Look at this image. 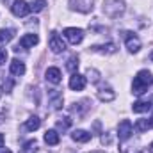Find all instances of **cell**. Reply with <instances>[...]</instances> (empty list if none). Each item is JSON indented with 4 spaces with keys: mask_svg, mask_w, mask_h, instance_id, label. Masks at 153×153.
<instances>
[{
    "mask_svg": "<svg viewBox=\"0 0 153 153\" xmlns=\"http://www.w3.org/2000/svg\"><path fill=\"white\" fill-rule=\"evenodd\" d=\"M48 100H50V105H52L53 111L62 109V102H64V98H62V93H59L57 89H52V91L48 93Z\"/></svg>",
    "mask_w": 153,
    "mask_h": 153,
    "instance_id": "obj_8",
    "label": "cell"
},
{
    "mask_svg": "<svg viewBox=\"0 0 153 153\" xmlns=\"http://www.w3.org/2000/svg\"><path fill=\"white\" fill-rule=\"evenodd\" d=\"M89 100H84V102H80V103H73L71 107H70V111L71 112H75V114H78V116H84V112L89 109Z\"/></svg>",
    "mask_w": 153,
    "mask_h": 153,
    "instance_id": "obj_19",
    "label": "cell"
},
{
    "mask_svg": "<svg viewBox=\"0 0 153 153\" xmlns=\"http://www.w3.org/2000/svg\"><path fill=\"white\" fill-rule=\"evenodd\" d=\"M5 61H7V52L4 48H0V66L5 64Z\"/></svg>",
    "mask_w": 153,
    "mask_h": 153,
    "instance_id": "obj_29",
    "label": "cell"
},
{
    "mask_svg": "<svg viewBox=\"0 0 153 153\" xmlns=\"http://www.w3.org/2000/svg\"><path fill=\"white\" fill-rule=\"evenodd\" d=\"M45 143L50 144V146H57V144L61 143L59 132H57V130H46V134H45Z\"/></svg>",
    "mask_w": 153,
    "mask_h": 153,
    "instance_id": "obj_15",
    "label": "cell"
},
{
    "mask_svg": "<svg viewBox=\"0 0 153 153\" xmlns=\"http://www.w3.org/2000/svg\"><path fill=\"white\" fill-rule=\"evenodd\" d=\"M66 70H68L70 73H76V70H78V57H76V55H71V57L68 59Z\"/></svg>",
    "mask_w": 153,
    "mask_h": 153,
    "instance_id": "obj_23",
    "label": "cell"
},
{
    "mask_svg": "<svg viewBox=\"0 0 153 153\" xmlns=\"http://www.w3.org/2000/svg\"><path fill=\"white\" fill-rule=\"evenodd\" d=\"M93 4H94V0H70V7L73 11H78V13L93 11Z\"/></svg>",
    "mask_w": 153,
    "mask_h": 153,
    "instance_id": "obj_7",
    "label": "cell"
},
{
    "mask_svg": "<svg viewBox=\"0 0 153 153\" xmlns=\"http://www.w3.org/2000/svg\"><path fill=\"white\" fill-rule=\"evenodd\" d=\"M91 153H102V152H91Z\"/></svg>",
    "mask_w": 153,
    "mask_h": 153,
    "instance_id": "obj_35",
    "label": "cell"
},
{
    "mask_svg": "<svg viewBox=\"0 0 153 153\" xmlns=\"http://www.w3.org/2000/svg\"><path fill=\"white\" fill-rule=\"evenodd\" d=\"M64 38L68 39L71 45H78V43H82V39H84V30L82 29H76V27H68V29H64Z\"/></svg>",
    "mask_w": 153,
    "mask_h": 153,
    "instance_id": "obj_4",
    "label": "cell"
},
{
    "mask_svg": "<svg viewBox=\"0 0 153 153\" xmlns=\"http://www.w3.org/2000/svg\"><path fill=\"white\" fill-rule=\"evenodd\" d=\"M48 46H50V50H52L53 53H62V52L66 50V43L62 41V38H61L55 30H52V32H50V41H48Z\"/></svg>",
    "mask_w": 153,
    "mask_h": 153,
    "instance_id": "obj_3",
    "label": "cell"
},
{
    "mask_svg": "<svg viewBox=\"0 0 153 153\" xmlns=\"http://www.w3.org/2000/svg\"><path fill=\"white\" fill-rule=\"evenodd\" d=\"M45 5H46V2H45V0H34V2L30 4V11L39 13V11H43V9H45Z\"/></svg>",
    "mask_w": 153,
    "mask_h": 153,
    "instance_id": "obj_27",
    "label": "cell"
},
{
    "mask_svg": "<svg viewBox=\"0 0 153 153\" xmlns=\"http://www.w3.org/2000/svg\"><path fill=\"white\" fill-rule=\"evenodd\" d=\"M70 125H71V119L70 117H61V119H57V123H55V126H57V130H68L70 128Z\"/></svg>",
    "mask_w": 153,
    "mask_h": 153,
    "instance_id": "obj_25",
    "label": "cell"
},
{
    "mask_svg": "<svg viewBox=\"0 0 153 153\" xmlns=\"http://www.w3.org/2000/svg\"><path fill=\"white\" fill-rule=\"evenodd\" d=\"M38 34H25L23 38L20 39V45L18 46H22V48H30V46H34V45H38Z\"/></svg>",
    "mask_w": 153,
    "mask_h": 153,
    "instance_id": "obj_12",
    "label": "cell"
},
{
    "mask_svg": "<svg viewBox=\"0 0 153 153\" xmlns=\"http://www.w3.org/2000/svg\"><path fill=\"white\" fill-rule=\"evenodd\" d=\"M103 13L111 18H119L125 13V0H105Z\"/></svg>",
    "mask_w": 153,
    "mask_h": 153,
    "instance_id": "obj_2",
    "label": "cell"
},
{
    "mask_svg": "<svg viewBox=\"0 0 153 153\" xmlns=\"http://www.w3.org/2000/svg\"><path fill=\"white\" fill-rule=\"evenodd\" d=\"M0 153H13L9 148H4V146H0Z\"/></svg>",
    "mask_w": 153,
    "mask_h": 153,
    "instance_id": "obj_30",
    "label": "cell"
},
{
    "mask_svg": "<svg viewBox=\"0 0 153 153\" xmlns=\"http://www.w3.org/2000/svg\"><path fill=\"white\" fill-rule=\"evenodd\" d=\"M152 107H153L152 102H135V103L132 105V111L137 112V114H143V112H148Z\"/></svg>",
    "mask_w": 153,
    "mask_h": 153,
    "instance_id": "obj_18",
    "label": "cell"
},
{
    "mask_svg": "<svg viewBox=\"0 0 153 153\" xmlns=\"http://www.w3.org/2000/svg\"><path fill=\"white\" fill-rule=\"evenodd\" d=\"M4 141H5V137H4V134H0V146H4Z\"/></svg>",
    "mask_w": 153,
    "mask_h": 153,
    "instance_id": "obj_31",
    "label": "cell"
},
{
    "mask_svg": "<svg viewBox=\"0 0 153 153\" xmlns=\"http://www.w3.org/2000/svg\"><path fill=\"white\" fill-rule=\"evenodd\" d=\"M36 152H38V143H36V139L25 143L23 148H22V153H36Z\"/></svg>",
    "mask_w": 153,
    "mask_h": 153,
    "instance_id": "obj_24",
    "label": "cell"
},
{
    "mask_svg": "<svg viewBox=\"0 0 153 153\" xmlns=\"http://www.w3.org/2000/svg\"><path fill=\"white\" fill-rule=\"evenodd\" d=\"M150 152L153 153V143H152V144H150Z\"/></svg>",
    "mask_w": 153,
    "mask_h": 153,
    "instance_id": "obj_33",
    "label": "cell"
},
{
    "mask_svg": "<svg viewBox=\"0 0 153 153\" xmlns=\"http://www.w3.org/2000/svg\"><path fill=\"white\" fill-rule=\"evenodd\" d=\"M153 84V75L148 71V70H141L135 78H134V84H132V91H134V94L135 96H143L146 91H148V87Z\"/></svg>",
    "mask_w": 153,
    "mask_h": 153,
    "instance_id": "obj_1",
    "label": "cell"
},
{
    "mask_svg": "<svg viewBox=\"0 0 153 153\" xmlns=\"http://www.w3.org/2000/svg\"><path fill=\"white\" fill-rule=\"evenodd\" d=\"M125 41H126V48H128V52L135 53V52H139V50H141V39L137 38V36H134V34L126 32Z\"/></svg>",
    "mask_w": 153,
    "mask_h": 153,
    "instance_id": "obj_9",
    "label": "cell"
},
{
    "mask_svg": "<svg viewBox=\"0 0 153 153\" xmlns=\"http://www.w3.org/2000/svg\"><path fill=\"white\" fill-rule=\"evenodd\" d=\"M102 143H103V144H111V143H112L111 134H105V132H103V134H102Z\"/></svg>",
    "mask_w": 153,
    "mask_h": 153,
    "instance_id": "obj_28",
    "label": "cell"
},
{
    "mask_svg": "<svg viewBox=\"0 0 153 153\" xmlns=\"http://www.w3.org/2000/svg\"><path fill=\"white\" fill-rule=\"evenodd\" d=\"M91 137H93V134H89V132H85V130H75V132L71 134V139H73L75 143H89Z\"/></svg>",
    "mask_w": 153,
    "mask_h": 153,
    "instance_id": "obj_16",
    "label": "cell"
},
{
    "mask_svg": "<svg viewBox=\"0 0 153 153\" xmlns=\"http://www.w3.org/2000/svg\"><path fill=\"white\" fill-rule=\"evenodd\" d=\"M45 76H46V80L52 82V84H59V82L62 80V75H61V70H59V68H48L46 73H45Z\"/></svg>",
    "mask_w": 153,
    "mask_h": 153,
    "instance_id": "obj_11",
    "label": "cell"
},
{
    "mask_svg": "<svg viewBox=\"0 0 153 153\" xmlns=\"http://www.w3.org/2000/svg\"><path fill=\"white\" fill-rule=\"evenodd\" d=\"M39 126H41V119H39L38 116H32V117H29V119L25 121V128H27L29 132H34V130H38Z\"/></svg>",
    "mask_w": 153,
    "mask_h": 153,
    "instance_id": "obj_21",
    "label": "cell"
},
{
    "mask_svg": "<svg viewBox=\"0 0 153 153\" xmlns=\"http://www.w3.org/2000/svg\"><path fill=\"white\" fill-rule=\"evenodd\" d=\"M4 123V114H0V125Z\"/></svg>",
    "mask_w": 153,
    "mask_h": 153,
    "instance_id": "obj_32",
    "label": "cell"
},
{
    "mask_svg": "<svg viewBox=\"0 0 153 153\" xmlns=\"http://www.w3.org/2000/svg\"><path fill=\"white\" fill-rule=\"evenodd\" d=\"M9 70H11V75L22 76L23 73H25V62H22L20 59H14V61L11 62V66H9Z\"/></svg>",
    "mask_w": 153,
    "mask_h": 153,
    "instance_id": "obj_13",
    "label": "cell"
},
{
    "mask_svg": "<svg viewBox=\"0 0 153 153\" xmlns=\"http://www.w3.org/2000/svg\"><path fill=\"white\" fill-rule=\"evenodd\" d=\"M150 126H152V121H150V119H137L135 125H134V130L139 132V134H143V132H146Z\"/></svg>",
    "mask_w": 153,
    "mask_h": 153,
    "instance_id": "obj_20",
    "label": "cell"
},
{
    "mask_svg": "<svg viewBox=\"0 0 153 153\" xmlns=\"http://www.w3.org/2000/svg\"><path fill=\"white\" fill-rule=\"evenodd\" d=\"M150 121H152V126H153V117H152V119H150Z\"/></svg>",
    "mask_w": 153,
    "mask_h": 153,
    "instance_id": "obj_34",
    "label": "cell"
},
{
    "mask_svg": "<svg viewBox=\"0 0 153 153\" xmlns=\"http://www.w3.org/2000/svg\"><path fill=\"white\" fill-rule=\"evenodd\" d=\"M98 98H100L102 102H112L116 98V93L111 87H102V89L98 91Z\"/></svg>",
    "mask_w": 153,
    "mask_h": 153,
    "instance_id": "obj_17",
    "label": "cell"
},
{
    "mask_svg": "<svg viewBox=\"0 0 153 153\" xmlns=\"http://www.w3.org/2000/svg\"><path fill=\"white\" fill-rule=\"evenodd\" d=\"M85 82H87V78H85V76L78 75V73H73V76L70 78V87H71L73 91H84Z\"/></svg>",
    "mask_w": 153,
    "mask_h": 153,
    "instance_id": "obj_10",
    "label": "cell"
},
{
    "mask_svg": "<svg viewBox=\"0 0 153 153\" xmlns=\"http://www.w3.org/2000/svg\"><path fill=\"white\" fill-rule=\"evenodd\" d=\"M132 132H134V126H132V123H130L128 119H123V121L117 125V135H119V141H126V139H130Z\"/></svg>",
    "mask_w": 153,
    "mask_h": 153,
    "instance_id": "obj_6",
    "label": "cell"
},
{
    "mask_svg": "<svg viewBox=\"0 0 153 153\" xmlns=\"http://www.w3.org/2000/svg\"><path fill=\"white\" fill-rule=\"evenodd\" d=\"M152 61H153V52H152Z\"/></svg>",
    "mask_w": 153,
    "mask_h": 153,
    "instance_id": "obj_36",
    "label": "cell"
},
{
    "mask_svg": "<svg viewBox=\"0 0 153 153\" xmlns=\"http://www.w3.org/2000/svg\"><path fill=\"white\" fill-rule=\"evenodd\" d=\"M13 38H14V30L13 29H0V45L11 41Z\"/></svg>",
    "mask_w": 153,
    "mask_h": 153,
    "instance_id": "obj_22",
    "label": "cell"
},
{
    "mask_svg": "<svg viewBox=\"0 0 153 153\" xmlns=\"http://www.w3.org/2000/svg\"><path fill=\"white\" fill-rule=\"evenodd\" d=\"M87 78H89L93 84H96V82L100 80V71L94 70V68H89V70H87Z\"/></svg>",
    "mask_w": 153,
    "mask_h": 153,
    "instance_id": "obj_26",
    "label": "cell"
},
{
    "mask_svg": "<svg viewBox=\"0 0 153 153\" xmlns=\"http://www.w3.org/2000/svg\"><path fill=\"white\" fill-rule=\"evenodd\" d=\"M93 52H98V53H116V45L114 43H107V45H94L91 46Z\"/></svg>",
    "mask_w": 153,
    "mask_h": 153,
    "instance_id": "obj_14",
    "label": "cell"
},
{
    "mask_svg": "<svg viewBox=\"0 0 153 153\" xmlns=\"http://www.w3.org/2000/svg\"><path fill=\"white\" fill-rule=\"evenodd\" d=\"M11 11H13L14 16L23 18V16H27V14L30 13V5H29L25 0H14L13 5H11Z\"/></svg>",
    "mask_w": 153,
    "mask_h": 153,
    "instance_id": "obj_5",
    "label": "cell"
}]
</instances>
